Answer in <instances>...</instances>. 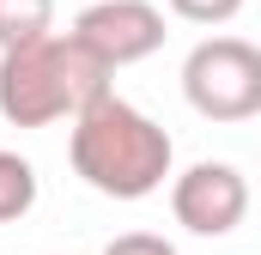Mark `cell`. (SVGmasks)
<instances>
[{
    "label": "cell",
    "mask_w": 261,
    "mask_h": 255,
    "mask_svg": "<svg viewBox=\"0 0 261 255\" xmlns=\"http://www.w3.org/2000/svg\"><path fill=\"white\" fill-rule=\"evenodd\" d=\"M67 158L73 176L103 200H146L158 194L176 170V140L152 122L140 104L128 97H97L79 122L67 128Z\"/></svg>",
    "instance_id": "cell-1"
},
{
    "label": "cell",
    "mask_w": 261,
    "mask_h": 255,
    "mask_svg": "<svg viewBox=\"0 0 261 255\" xmlns=\"http://www.w3.org/2000/svg\"><path fill=\"white\" fill-rule=\"evenodd\" d=\"M116 73L97 67L73 31H49V37H31L18 49L0 55V116L12 128H55V122H79L97 97H110Z\"/></svg>",
    "instance_id": "cell-2"
},
{
    "label": "cell",
    "mask_w": 261,
    "mask_h": 255,
    "mask_svg": "<svg viewBox=\"0 0 261 255\" xmlns=\"http://www.w3.org/2000/svg\"><path fill=\"white\" fill-rule=\"evenodd\" d=\"M182 97L206 122L261 116V49L249 37H200L182 61Z\"/></svg>",
    "instance_id": "cell-3"
},
{
    "label": "cell",
    "mask_w": 261,
    "mask_h": 255,
    "mask_svg": "<svg viewBox=\"0 0 261 255\" xmlns=\"http://www.w3.org/2000/svg\"><path fill=\"white\" fill-rule=\"evenodd\" d=\"M73 43L97 67L116 73V67H134V61H146V55L164 49V12L152 0H97V6H79Z\"/></svg>",
    "instance_id": "cell-4"
},
{
    "label": "cell",
    "mask_w": 261,
    "mask_h": 255,
    "mask_svg": "<svg viewBox=\"0 0 261 255\" xmlns=\"http://www.w3.org/2000/svg\"><path fill=\"white\" fill-rule=\"evenodd\" d=\"M170 213L182 231L195 237H231L243 219H249V183L237 164H219V158H200L182 176H170Z\"/></svg>",
    "instance_id": "cell-5"
},
{
    "label": "cell",
    "mask_w": 261,
    "mask_h": 255,
    "mask_svg": "<svg viewBox=\"0 0 261 255\" xmlns=\"http://www.w3.org/2000/svg\"><path fill=\"white\" fill-rule=\"evenodd\" d=\"M49 31H55V0H0V55Z\"/></svg>",
    "instance_id": "cell-6"
},
{
    "label": "cell",
    "mask_w": 261,
    "mask_h": 255,
    "mask_svg": "<svg viewBox=\"0 0 261 255\" xmlns=\"http://www.w3.org/2000/svg\"><path fill=\"white\" fill-rule=\"evenodd\" d=\"M37 207V164L18 152H0V225H18Z\"/></svg>",
    "instance_id": "cell-7"
},
{
    "label": "cell",
    "mask_w": 261,
    "mask_h": 255,
    "mask_svg": "<svg viewBox=\"0 0 261 255\" xmlns=\"http://www.w3.org/2000/svg\"><path fill=\"white\" fill-rule=\"evenodd\" d=\"M176 18H189V24H231L249 0H164Z\"/></svg>",
    "instance_id": "cell-8"
},
{
    "label": "cell",
    "mask_w": 261,
    "mask_h": 255,
    "mask_svg": "<svg viewBox=\"0 0 261 255\" xmlns=\"http://www.w3.org/2000/svg\"><path fill=\"white\" fill-rule=\"evenodd\" d=\"M103 255H176L170 237H158V231H122V237H110Z\"/></svg>",
    "instance_id": "cell-9"
},
{
    "label": "cell",
    "mask_w": 261,
    "mask_h": 255,
    "mask_svg": "<svg viewBox=\"0 0 261 255\" xmlns=\"http://www.w3.org/2000/svg\"><path fill=\"white\" fill-rule=\"evenodd\" d=\"M79 6H97V0H79Z\"/></svg>",
    "instance_id": "cell-10"
}]
</instances>
